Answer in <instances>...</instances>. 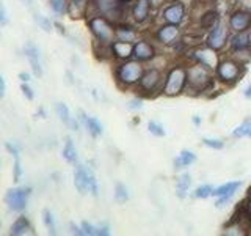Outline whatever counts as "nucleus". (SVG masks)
<instances>
[{"label": "nucleus", "mask_w": 251, "mask_h": 236, "mask_svg": "<svg viewBox=\"0 0 251 236\" xmlns=\"http://www.w3.org/2000/svg\"><path fill=\"white\" fill-rule=\"evenodd\" d=\"M214 71L202 66L201 63H190L188 65V85L187 93L193 94V96H201V94H209L214 91L215 85L218 84Z\"/></svg>", "instance_id": "obj_1"}, {"label": "nucleus", "mask_w": 251, "mask_h": 236, "mask_svg": "<svg viewBox=\"0 0 251 236\" xmlns=\"http://www.w3.org/2000/svg\"><path fill=\"white\" fill-rule=\"evenodd\" d=\"M145 69L146 68L143 66V63L135 59H130L126 61H118L113 69L116 85L120 87L121 90L137 88L140 79L145 74Z\"/></svg>", "instance_id": "obj_2"}, {"label": "nucleus", "mask_w": 251, "mask_h": 236, "mask_svg": "<svg viewBox=\"0 0 251 236\" xmlns=\"http://www.w3.org/2000/svg\"><path fill=\"white\" fill-rule=\"evenodd\" d=\"M188 85V65L187 63H175L165 73V82L162 94L167 98H176L187 91Z\"/></svg>", "instance_id": "obj_3"}, {"label": "nucleus", "mask_w": 251, "mask_h": 236, "mask_svg": "<svg viewBox=\"0 0 251 236\" xmlns=\"http://www.w3.org/2000/svg\"><path fill=\"white\" fill-rule=\"evenodd\" d=\"M247 73V63L237 60L232 55L220 60L217 69L214 71L215 79L223 87H234L239 84Z\"/></svg>", "instance_id": "obj_4"}, {"label": "nucleus", "mask_w": 251, "mask_h": 236, "mask_svg": "<svg viewBox=\"0 0 251 236\" xmlns=\"http://www.w3.org/2000/svg\"><path fill=\"white\" fill-rule=\"evenodd\" d=\"M86 26L90 29V33L93 35L94 41H98L100 44L110 46L116 39V24L113 21H110L108 18L102 14L90 13L86 16Z\"/></svg>", "instance_id": "obj_5"}, {"label": "nucleus", "mask_w": 251, "mask_h": 236, "mask_svg": "<svg viewBox=\"0 0 251 236\" xmlns=\"http://www.w3.org/2000/svg\"><path fill=\"white\" fill-rule=\"evenodd\" d=\"M90 13L102 14L118 24L127 21V14H130V5L123 3L121 0H91Z\"/></svg>", "instance_id": "obj_6"}, {"label": "nucleus", "mask_w": 251, "mask_h": 236, "mask_svg": "<svg viewBox=\"0 0 251 236\" xmlns=\"http://www.w3.org/2000/svg\"><path fill=\"white\" fill-rule=\"evenodd\" d=\"M165 82V73L159 66H151L145 69L143 77L140 79L137 90L140 96L145 98H155L157 94H162Z\"/></svg>", "instance_id": "obj_7"}, {"label": "nucleus", "mask_w": 251, "mask_h": 236, "mask_svg": "<svg viewBox=\"0 0 251 236\" xmlns=\"http://www.w3.org/2000/svg\"><path fill=\"white\" fill-rule=\"evenodd\" d=\"M31 195L30 186H16L5 192L3 202L6 208L13 212H24L28 206V199Z\"/></svg>", "instance_id": "obj_8"}, {"label": "nucleus", "mask_w": 251, "mask_h": 236, "mask_svg": "<svg viewBox=\"0 0 251 236\" xmlns=\"http://www.w3.org/2000/svg\"><path fill=\"white\" fill-rule=\"evenodd\" d=\"M159 18L162 22L182 26L187 19V5L182 0H170L160 6Z\"/></svg>", "instance_id": "obj_9"}, {"label": "nucleus", "mask_w": 251, "mask_h": 236, "mask_svg": "<svg viewBox=\"0 0 251 236\" xmlns=\"http://www.w3.org/2000/svg\"><path fill=\"white\" fill-rule=\"evenodd\" d=\"M188 54V60H190L192 63H201L202 66H206L212 71H215L217 66H218V63H220V54L218 51L215 49H212L210 46H207L206 43L204 44H200V46H196V47H192V49H188L187 51Z\"/></svg>", "instance_id": "obj_10"}, {"label": "nucleus", "mask_w": 251, "mask_h": 236, "mask_svg": "<svg viewBox=\"0 0 251 236\" xmlns=\"http://www.w3.org/2000/svg\"><path fill=\"white\" fill-rule=\"evenodd\" d=\"M229 26H227V22H225L223 19L220 21L217 26L212 27L207 33H206V39H204V43H206L207 46H210L212 49L215 51H223L225 47L229 44Z\"/></svg>", "instance_id": "obj_11"}, {"label": "nucleus", "mask_w": 251, "mask_h": 236, "mask_svg": "<svg viewBox=\"0 0 251 236\" xmlns=\"http://www.w3.org/2000/svg\"><path fill=\"white\" fill-rule=\"evenodd\" d=\"M182 35L184 33L180 26H175V24H167V22H162L160 26L154 30V39L165 47L176 46L180 41Z\"/></svg>", "instance_id": "obj_12"}, {"label": "nucleus", "mask_w": 251, "mask_h": 236, "mask_svg": "<svg viewBox=\"0 0 251 236\" xmlns=\"http://www.w3.org/2000/svg\"><path fill=\"white\" fill-rule=\"evenodd\" d=\"M152 0H133L130 3V19L137 26H145L152 18Z\"/></svg>", "instance_id": "obj_13"}, {"label": "nucleus", "mask_w": 251, "mask_h": 236, "mask_svg": "<svg viewBox=\"0 0 251 236\" xmlns=\"http://www.w3.org/2000/svg\"><path fill=\"white\" fill-rule=\"evenodd\" d=\"M227 26L232 33L251 30V10L250 8H235L227 18Z\"/></svg>", "instance_id": "obj_14"}, {"label": "nucleus", "mask_w": 251, "mask_h": 236, "mask_svg": "<svg viewBox=\"0 0 251 236\" xmlns=\"http://www.w3.org/2000/svg\"><path fill=\"white\" fill-rule=\"evenodd\" d=\"M24 55L28 60L30 66H31V73H33L36 77H43V57H41V51L39 47L33 43V41H27L25 46H24Z\"/></svg>", "instance_id": "obj_15"}, {"label": "nucleus", "mask_w": 251, "mask_h": 236, "mask_svg": "<svg viewBox=\"0 0 251 236\" xmlns=\"http://www.w3.org/2000/svg\"><path fill=\"white\" fill-rule=\"evenodd\" d=\"M133 59L141 63L154 61L157 59L155 44L149 41V39H138L133 44Z\"/></svg>", "instance_id": "obj_16"}, {"label": "nucleus", "mask_w": 251, "mask_h": 236, "mask_svg": "<svg viewBox=\"0 0 251 236\" xmlns=\"http://www.w3.org/2000/svg\"><path fill=\"white\" fill-rule=\"evenodd\" d=\"M227 46H229L231 55L240 54L243 51H250L251 49V30L232 33L229 38V44Z\"/></svg>", "instance_id": "obj_17"}, {"label": "nucleus", "mask_w": 251, "mask_h": 236, "mask_svg": "<svg viewBox=\"0 0 251 236\" xmlns=\"http://www.w3.org/2000/svg\"><path fill=\"white\" fill-rule=\"evenodd\" d=\"M74 186L77 192L80 195L90 194V186H88V165L77 162L74 165Z\"/></svg>", "instance_id": "obj_18"}, {"label": "nucleus", "mask_w": 251, "mask_h": 236, "mask_svg": "<svg viewBox=\"0 0 251 236\" xmlns=\"http://www.w3.org/2000/svg\"><path fill=\"white\" fill-rule=\"evenodd\" d=\"M115 33H116V39H121V41H129V43L138 41V36H140L137 24H130L127 21L118 22Z\"/></svg>", "instance_id": "obj_19"}, {"label": "nucleus", "mask_w": 251, "mask_h": 236, "mask_svg": "<svg viewBox=\"0 0 251 236\" xmlns=\"http://www.w3.org/2000/svg\"><path fill=\"white\" fill-rule=\"evenodd\" d=\"M133 44L135 43L115 39V41L110 44V47H112V57L118 61H126V60L133 59Z\"/></svg>", "instance_id": "obj_20"}, {"label": "nucleus", "mask_w": 251, "mask_h": 236, "mask_svg": "<svg viewBox=\"0 0 251 236\" xmlns=\"http://www.w3.org/2000/svg\"><path fill=\"white\" fill-rule=\"evenodd\" d=\"M91 0H68V16L71 19H83L90 14Z\"/></svg>", "instance_id": "obj_21"}, {"label": "nucleus", "mask_w": 251, "mask_h": 236, "mask_svg": "<svg viewBox=\"0 0 251 236\" xmlns=\"http://www.w3.org/2000/svg\"><path fill=\"white\" fill-rule=\"evenodd\" d=\"M78 120L82 121L85 129L91 134V137H100L104 134V124H102L96 117H91L83 110H78Z\"/></svg>", "instance_id": "obj_22"}, {"label": "nucleus", "mask_w": 251, "mask_h": 236, "mask_svg": "<svg viewBox=\"0 0 251 236\" xmlns=\"http://www.w3.org/2000/svg\"><path fill=\"white\" fill-rule=\"evenodd\" d=\"M10 235L11 236H27V235H35L33 225H31L30 219L25 216L16 217V220L10 227Z\"/></svg>", "instance_id": "obj_23"}, {"label": "nucleus", "mask_w": 251, "mask_h": 236, "mask_svg": "<svg viewBox=\"0 0 251 236\" xmlns=\"http://www.w3.org/2000/svg\"><path fill=\"white\" fill-rule=\"evenodd\" d=\"M82 227V233L83 236H108L110 233V227L107 224H99V225H94L91 222H86V220H83V222L80 224Z\"/></svg>", "instance_id": "obj_24"}, {"label": "nucleus", "mask_w": 251, "mask_h": 236, "mask_svg": "<svg viewBox=\"0 0 251 236\" xmlns=\"http://www.w3.org/2000/svg\"><path fill=\"white\" fill-rule=\"evenodd\" d=\"M196 154L193 151H190V149H182L176 157L175 161H173V165H175L176 170H182V169H187L190 167V165H193L196 162Z\"/></svg>", "instance_id": "obj_25"}, {"label": "nucleus", "mask_w": 251, "mask_h": 236, "mask_svg": "<svg viewBox=\"0 0 251 236\" xmlns=\"http://www.w3.org/2000/svg\"><path fill=\"white\" fill-rule=\"evenodd\" d=\"M240 187H242V181H227V183H225V184H220V186L214 187L212 197H223V195L235 197V194L239 192Z\"/></svg>", "instance_id": "obj_26"}, {"label": "nucleus", "mask_w": 251, "mask_h": 236, "mask_svg": "<svg viewBox=\"0 0 251 236\" xmlns=\"http://www.w3.org/2000/svg\"><path fill=\"white\" fill-rule=\"evenodd\" d=\"M61 156L63 159H65L68 164H73L75 165L78 162V153H77V148L74 145V142L71 137L66 139L65 145H63V149H61Z\"/></svg>", "instance_id": "obj_27"}, {"label": "nucleus", "mask_w": 251, "mask_h": 236, "mask_svg": "<svg viewBox=\"0 0 251 236\" xmlns=\"http://www.w3.org/2000/svg\"><path fill=\"white\" fill-rule=\"evenodd\" d=\"M192 186V177L190 173H182L177 181H176V195L179 197L180 200H184L185 197L188 195V191H190Z\"/></svg>", "instance_id": "obj_28"}, {"label": "nucleus", "mask_w": 251, "mask_h": 236, "mask_svg": "<svg viewBox=\"0 0 251 236\" xmlns=\"http://www.w3.org/2000/svg\"><path fill=\"white\" fill-rule=\"evenodd\" d=\"M31 18H33V22L36 24V26L43 31H46V33H52V31L55 30L53 21H50V18H47V16H44L43 13L33 11V16H31Z\"/></svg>", "instance_id": "obj_29"}, {"label": "nucleus", "mask_w": 251, "mask_h": 236, "mask_svg": "<svg viewBox=\"0 0 251 236\" xmlns=\"http://www.w3.org/2000/svg\"><path fill=\"white\" fill-rule=\"evenodd\" d=\"M43 224L50 235H57V222H55L53 212L49 208L43 209Z\"/></svg>", "instance_id": "obj_30"}, {"label": "nucleus", "mask_w": 251, "mask_h": 236, "mask_svg": "<svg viewBox=\"0 0 251 236\" xmlns=\"http://www.w3.org/2000/svg\"><path fill=\"white\" fill-rule=\"evenodd\" d=\"M55 114H57L58 120L66 126L71 123V120H73V117H71V112H69V107L65 104V102H57V104H55Z\"/></svg>", "instance_id": "obj_31"}, {"label": "nucleus", "mask_w": 251, "mask_h": 236, "mask_svg": "<svg viewBox=\"0 0 251 236\" xmlns=\"http://www.w3.org/2000/svg\"><path fill=\"white\" fill-rule=\"evenodd\" d=\"M47 3L55 16H68V0H49Z\"/></svg>", "instance_id": "obj_32"}, {"label": "nucleus", "mask_w": 251, "mask_h": 236, "mask_svg": "<svg viewBox=\"0 0 251 236\" xmlns=\"http://www.w3.org/2000/svg\"><path fill=\"white\" fill-rule=\"evenodd\" d=\"M129 199H130L129 189L126 187L123 183H116V186H115V202L116 203H126V202H129Z\"/></svg>", "instance_id": "obj_33"}, {"label": "nucleus", "mask_w": 251, "mask_h": 236, "mask_svg": "<svg viewBox=\"0 0 251 236\" xmlns=\"http://www.w3.org/2000/svg\"><path fill=\"white\" fill-rule=\"evenodd\" d=\"M212 192H214V187L210 184H201L193 191V199H200V200H206L209 197H212Z\"/></svg>", "instance_id": "obj_34"}, {"label": "nucleus", "mask_w": 251, "mask_h": 236, "mask_svg": "<svg viewBox=\"0 0 251 236\" xmlns=\"http://www.w3.org/2000/svg\"><path fill=\"white\" fill-rule=\"evenodd\" d=\"M250 129H251V118H247L245 121H243L242 124H239L237 128H235V129L232 131V137H234V139L248 137Z\"/></svg>", "instance_id": "obj_35"}, {"label": "nucleus", "mask_w": 251, "mask_h": 236, "mask_svg": "<svg viewBox=\"0 0 251 236\" xmlns=\"http://www.w3.org/2000/svg\"><path fill=\"white\" fill-rule=\"evenodd\" d=\"M88 186H90V194L94 197V199H98L99 197V183H98V178L94 175L93 169L88 165Z\"/></svg>", "instance_id": "obj_36"}, {"label": "nucleus", "mask_w": 251, "mask_h": 236, "mask_svg": "<svg viewBox=\"0 0 251 236\" xmlns=\"http://www.w3.org/2000/svg\"><path fill=\"white\" fill-rule=\"evenodd\" d=\"M148 131L155 137H165V136H167V131H165L163 124L159 123V121H155V120H151L148 123Z\"/></svg>", "instance_id": "obj_37"}, {"label": "nucleus", "mask_w": 251, "mask_h": 236, "mask_svg": "<svg viewBox=\"0 0 251 236\" xmlns=\"http://www.w3.org/2000/svg\"><path fill=\"white\" fill-rule=\"evenodd\" d=\"M202 145L207 147L210 149H223L225 148V142L222 139H210V137H204L202 139Z\"/></svg>", "instance_id": "obj_38"}, {"label": "nucleus", "mask_w": 251, "mask_h": 236, "mask_svg": "<svg viewBox=\"0 0 251 236\" xmlns=\"http://www.w3.org/2000/svg\"><path fill=\"white\" fill-rule=\"evenodd\" d=\"M24 175V170H22V165H21V156L14 157V165H13V179L14 183H19L22 179Z\"/></svg>", "instance_id": "obj_39"}, {"label": "nucleus", "mask_w": 251, "mask_h": 236, "mask_svg": "<svg viewBox=\"0 0 251 236\" xmlns=\"http://www.w3.org/2000/svg\"><path fill=\"white\" fill-rule=\"evenodd\" d=\"M5 148H6V151L10 153L13 157H18V156H21V149H22V147L18 144V142L8 140V142H5Z\"/></svg>", "instance_id": "obj_40"}, {"label": "nucleus", "mask_w": 251, "mask_h": 236, "mask_svg": "<svg viewBox=\"0 0 251 236\" xmlns=\"http://www.w3.org/2000/svg\"><path fill=\"white\" fill-rule=\"evenodd\" d=\"M143 109V96H135L127 102V110L130 112H138Z\"/></svg>", "instance_id": "obj_41"}, {"label": "nucleus", "mask_w": 251, "mask_h": 236, "mask_svg": "<svg viewBox=\"0 0 251 236\" xmlns=\"http://www.w3.org/2000/svg\"><path fill=\"white\" fill-rule=\"evenodd\" d=\"M21 91H22L24 96H25L27 101H33L35 99V91L30 87L28 82H21Z\"/></svg>", "instance_id": "obj_42"}, {"label": "nucleus", "mask_w": 251, "mask_h": 236, "mask_svg": "<svg viewBox=\"0 0 251 236\" xmlns=\"http://www.w3.org/2000/svg\"><path fill=\"white\" fill-rule=\"evenodd\" d=\"M10 24V18H8V11H6V6L2 3L0 5V26L5 27Z\"/></svg>", "instance_id": "obj_43"}, {"label": "nucleus", "mask_w": 251, "mask_h": 236, "mask_svg": "<svg viewBox=\"0 0 251 236\" xmlns=\"http://www.w3.org/2000/svg\"><path fill=\"white\" fill-rule=\"evenodd\" d=\"M69 228H71V233H73V235L83 236V233H82V227H80V225H75L74 222H71V224H69Z\"/></svg>", "instance_id": "obj_44"}, {"label": "nucleus", "mask_w": 251, "mask_h": 236, "mask_svg": "<svg viewBox=\"0 0 251 236\" xmlns=\"http://www.w3.org/2000/svg\"><path fill=\"white\" fill-rule=\"evenodd\" d=\"M55 24V30L58 31V33L61 35V36H68V31H66V27L63 26L61 22H53Z\"/></svg>", "instance_id": "obj_45"}, {"label": "nucleus", "mask_w": 251, "mask_h": 236, "mask_svg": "<svg viewBox=\"0 0 251 236\" xmlns=\"http://www.w3.org/2000/svg\"><path fill=\"white\" fill-rule=\"evenodd\" d=\"M6 94V81L3 76H0V98H5Z\"/></svg>", "instance_id": "obj_46"}, {"label": "nucleus", "mask_w": 251, "mask_h": 236, "mask_svg": "<svg viewBox=\"0 0 251 236\" xmlns=\"http://www.w3.org/2000/svg\"><path fill=\"white\" fill-rule=\"evenodd\" d=\"M19 79H21V82H30L31 81V74L25 73V71H22V73H19Z\"/></svg>", "instance_id": "obj_47"}, {"label": "nucleus", "mask_w": 251, "mask_h": 236, "mask_svg": "<svg viewBox=\"0 0 251 236\" xmlns=\"http://www.w3.org/2000/svg\"><path fill=\"white\" fill-rule=\"evenodd\" d=\"M192 121H193V124L196 126V128H198V126H201V117L200 115H193Z\"/></svg>", "instance_id": "obj_48"}, {"label": "nucleus", "mask_w": 251, "mask_h": 236, "mask_svg": "<svg viewBox=\"0 0 251 236\" xmlns=\"http://www.w3.org/2000/svg\"><path fill=\"white\" fill-rule=\"evenodd\" d=\"M243 96H245L247 99H251V84L247 87L245 90H243Z\"/></svg>", "instance_id": "obj_49"}, {"label": "nucleus", "mask_w": 251, "mask_h": 236, "mask_svg": "<svg viewBox=\"0 0 251 236\" xmlns=\"http://www.w3.org/2000/svg\"><path fill=\"white\" fill-rule=\"evenodd\" d=\"M19 2H21V3H24L25 6H28V8L33 6V0H19Z\"/></svg>", "instance_id": "obj_50"}, {"label": "nucleus", "mask_w": 251, "mask_h": 236, "mask_svg": "<svg viewBox=\"0 0 251 236\" xmlns=\"http://www.w3.org/2000/svg\"><path fill=\"white\" fill-rule=\"evenodd\" d=\"M121 2H123V3H127V5H130V3L133 2V0H121Z\"/></svg>", "instance_id": "obj_51"}, {"label": "nucleus", "mask_w": 251, "mask_h": 236, "mask_svg": "<svg viewBox=\"0 0 251 236\" xmlns=\"http://www.w3.org/2000/svg\"><path fill=\"white\" fill-rule=\"evenodd\" d=\"M247 199L251 202V187H250V191H248V195H247Z\"/></svg>", "instance_id": "obj_52"}, {"label": "nucleus", "mask_w": 251, "mask_h": 236, "mask_svg": "<svg viewBox=\"0 0 251 236\" xmlns=\"http://www.w3.org/2000/svg\"><path fill=\"white\" fill-rule=\"evenodd\" d=\"M248 137H251V129H250V134H248Z\"/></svg>", "instance_id": "obj_53"}]
</instances>
